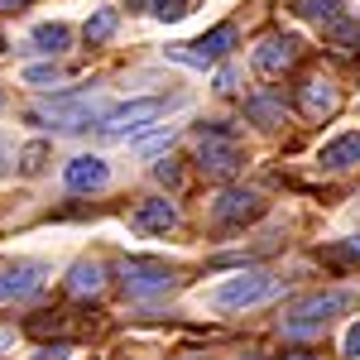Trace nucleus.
<instances>
[{"label": "nucleus", "mask_w": 360, "mask_h": 360, "mask_svg": "<svg viewBox=\"0 0 360 360\" xmlns=\"http://www.w3.org/2000/svg\"><path fill=\"white\" fill-rule=\"evenodd\" d=\"M303 15L317 20L322 29H332V25H346L351 20V5L346 0H303Z\"/></svg>", "instance_id": "16"}, {"label": "nucleus", "mask_w": 360, "mask_h": 360, "mask_svg": "<svg viewBox=\"0 0 360 360\" xmlns=\"http://www.w3.org/2000/svg\"><path fill=\"white\" fill-rule=\"evenodd\" d=\"M154 173H159V183H178V178H183L173 159H159V164H154Z\"/></svg>", "instance_id": "23"}, {"label": "nucleus", "mask_w": 360, "mask_h": 360, "mask_svg": "<svg viewBox=\"0 0 360 360\" xmlns=\"http://www.w3.org/2000/svg\"><path fill=\"white\" fill-rule=\"evenodd\" d=\"M317 164L327 168V173H346V168L360 164V135H336L332 144H322V154H317Z\"/></svg>", "instance_id": "13"}, {"label": "nucleus", "mask_w": 360, "mask_h": 360, "mask_svg": "<svg viewBox=\"0 0 360 360\" xmlns=\"http://www.w3.org/2000/svg\"><path fill=\"white\" fill-rule=\"evenodd\" d=\"M217 91H236V72H231V68H226L221 77H217Z\"/></svg>", "instance_id": "26"}, {"label": "nucleus", "mask_w": 360, "mask_h": 360, "mask_svg": "<svg viewBox=\"0 0 360 360\" xmlns=\"http://www.w3.org/2000/svg\"><path fill=\"white\" fill-rule=\"evenodd\" d=\"M245 115L255 120V125H269V130L288 125V111H283V101H278L274 91H259V96H250V101H245Z\"/></svg>", "instance_id": "15"}, {"label": "nucleus", "mask_w": 360, "mask_h": 360, "mask_svg": "<svg viewBox=\"0 0 360 360\" xmlns=\"http://www.w3.org/2000/svg\"><path fill=\"white\" fill-rule=\"evenodd\" d=\"M68 188L72 193H96V188H106L111 183V168H106V159H96V154H82V159H72L68 164Z\"/></svg>", "instance_id": "12"}, {"label": "nucleus", "mask_w": 360, "mask_h": 360, "mask_svg": "<svg viewBox=\"0 0 360 360\" xmlns=\"http://www.w3.org/2000/svg\"><path fill=\"white\" fill-rule=\"evenodd\" d=\"M173 144V125L168 130H154V135H144V139H135V154H159V149H168Z\"/></svg>", "instance_id": "20"}, {"label": "nucleus", "mask_w": 360, "mask_h": 360, "mask_svg": "<svg viewBox=\"0 0 360 360\" xmlns=\"http://www.w3.org/2000/svg\"><path fill=\"white\" fill-rule=\"evenodd\" d=\"M336 106H341V91L327 77H307L303 82V111L307 115H332Z\"/></svg>", "instance_id": "14"}, {"label": "nucleus", "mask_w": 360, "mask_h": 360, "mask_svg": "<svg viewBox=\"0 0 360 360\" xmlns=\"http://www.w3.org/2000/svg\"><path fill=\"white\" fill-rule=\"evenodd\" d=\"M120 283H125L130 298H159V293L173 288V274L159 259H125L120 264Z\"/></svg>", "instance_id": "4"}, {"label": "nucleus", "mask_w": 360, "mask_h": 360, "mask_svg": "<svg viewBox=\"0 0 360 360\" xmlns=\"http://www.w3.org/2000/svg\"><path fill=\"white\" fill-rule=\"evenodd\" d=\"M25 82H58V68H29Z\"/></svg>", "instance_id": "24"}, {"label": "nucleus", "mask_w": 360, "mask_h": 360, "mask_svg": "<svg viewBox=\"0 0 360 360\" xmlns=\"http://www.w3.org/2000/svg\"><path fill=\"white\" fill-rule=\"evenodd\" d=\"M25 5H34V0H0V15H15V10H25Z\"/></svg>", "instance_id": "27"}, {"label": "nucleus", "mask_w": 360, "mask_h": 360, "mask_svg": "<svg viewBox=\"0 0 360 360\" xmlns=\"http://www.w3.org/2000/svg\"><path fill=\"white\" fill-rule=\"evenodd\" d=\"M346 356H360V322L346 332Z\"/></svg>", "instance_id": "25"}, {"label": "nucleus", "mask_w": 360, "mask_h": 360, "mask_svg": "<svg viewBox=\"0 0 360 360\" xmlns=\"http://www.w3.org/2000/svg\"><path fill=\"white\" fill-rule=\"evenodd\" d=\"M346 307H351L346 293H312V298H303L283 322H288V332H317V327H327L336 312H346Z\"/></svg>", "instance_id": "5"}, {"label": "nucleus", "mask_w": 360, "mask_h": 360, "mask_svg": "<svg viewBox=\"0 0 360 360\" xmlns=\"http://www.w3.org/2000/svg\"><path fill=\"white\" fill-rule=\"evenodd\" d=\"M101 278H106V269H101L96 259H82V264H72V274H68V288H72L77 298H86V293H101Z\"/></svg>", "instance_id": "17"}, {"label": "nucleus", "mask_w": 360, "mask_h": 360, "mask_svg": "<svg viewBox=\"0 0 360 360\" xmlns=\"http://www.w3.org/2000/svg\"><path fill=\"white\" fill-rule=\"evenodd\" d=\"M5 346H10V336H5V332H0V351H5Z\"/></svg>", "instance_id": "29"}, {"label": "nucleus", "mask_w": 360, "mask_h": 360, "mask_svg": "<svg viewBox=\"0 0 360 360\" xmlns=\"http://www.w3.org/2000/svg\"><path fill=\"white\" fill-rule=\"evenodd\" d=\"M259 212H264V197L255 193V188H226V193L217 197V207H212L217 226H245V221H255Z\"/></svg>", "instance_id": "9"}, {"label": "nucleus", "mask_w": 360, "mask_h": 360, "mask_svg": "<svg viewBox=\"0 0 360 360\" xmlns=\"http://www.w3.org/2000/svg\"><path fill=\"white\" fill-rule=\"evenodd\" d=\"M236 49V29L231 25H217L212 34H202L197 44H178V49H168V53L178 58V63H188V68H212L217 58H226Z\"/></svg>", "instance_id": "7"}, {"label": "nucleus", "mask_w": 360, "mask_h": 360, "mask_svg": "<svg viewBox=\"0 0 360 360\" xmlns=\"http://www.w3.org/2000/svg\"><path fill=\"white\" fill-rule=\"evenodd\" d=\"M149 10H154L159 20H183V15H188V0H149Z\"/></svg>", "instance_id": "21"}, {"label": "nucleus", "mask_w": 360, "mask_h": 360, "mask_svg": "<svg viewBox=\"0 0 360 360\" xmlns=\"http://www.w3.org/2000/svg\"><path fill=\"white\" fill-rule=\"evenodd\" d=\"M44 288V269L39 264H5L0 269V307L20 303V298H34Z\"/></svg>", "instance_id": "10"}, {"label": "nucleus", "mask_w": 360, "mask_h": 360, "mask_svg": "<svg viewBox=\"0 0 360 360\" xmlns=\"http://www.w3.org/2000/svg\"><path fill=\"white\" fill-rule=\"evenodd\" d=\"M278 360H317V356H312V351H283Z\"/></svg>", "instance_id": "28"}, {"label": "nucleus", "mask_w": 360, "mask_h": 360, "mask_svg": "<svg viewBox=\"0 0 360 360\" xmlns=\"http://www.w3.org/2000/svg\"><path fill=\"white\" fill-rule=\"evenodd\" d=\"M115 25H120V15H115V10H96V15L82 25V39L96 49V44H106V39L115 34Z\"/></svg>", "instance_id": "18"}, {"label": "nucleus", "mask_w": 360, "mask_h": 360, "mask_svg": "<svg viewBox=\"0 0 360 360\" xmlns=\"http://www.w3.org/2000/svg\"><path fill=\"white\" fill-rule=\"evenodd\" d=\"M269 293H274V278L264 274V269H245V274H236V278H221V283L207 293V303L221 307V312H240V307L264 303Z\"/></svg>", "instance_id": "2"}, {"label": "nucleus", "mask_w": 360, "mask_h": 360, "mask_svg": "<svg viewBox=\"0 0 360 360\" xmlns=\"http://www.w3.org/2000/svg\"><path fill=\"white\" fill-rule=\"evenodd\" d=\"M34 44H39L44 53H63V49L72 44V29L68 25H39L34 29Z\"/></svg>", "instance_id": "19"}, {"label": "nucleus", "mask_w": 360, "mask_h": 360, "mask_svg": "<svg viewBox=\"0 0 360 360\" xmlns=\"http://www.w3.org/2000/svg\"><path fill=\"white\" fill-rule=\"evenodd\" d=\"M168 111L164 96H144V101H125V106H115V111H106L101 120H96V130L106 139H125L135 135V130H144L149 120H159V115Z\"/></svg>", "instance_id": "3"}, {"label": "nucleus", "mask_w": 360, "mask_h": 360, "mask_svg": "<svg viewBox=\"0 0 360 360\" xmlns=\"http://www.w3.org/2000/svg\"><path fill=\"white\" fill-rule=\"evenodd\" d=\"M44 159H49V149H44V144H29V149H25V173H39Z\"/></svg>", "instance_id": "22"}, {"label": "nucleus", "mask_w": 360, "mask_h": 360, "mask_svg": "<svg viewBox=\"0 0 360 360\" xmlns=\"http://www.w3.org/2000/svg\"><path fill=\"white\" fill-rule=\"evenodd\" d=\"M197 164L207 168V173H217V178H231L240 168V144H236V135L202 130V139H197Z\"/></svg>", "instance_id": "6"}, {"label": "nucleus", "mask_w": 360, "mask_h": 360, "mask_svg": "<svg viewBox=\"0 0 360 360\" xmlns=\"http://www.w3.org/2000/svg\"><path fill=\"white\" fill-rule=\"evenodd\" d=\"M0 53H5V34H0Z\"/></svg>", "instance_id": "30"}, {"label": "nucleus", "mask_w": 360, "mask_h": 360, "mask_svg": "<svg viewBox=\"0 0 360 360\" xmlns=\"http://www.w3.org/2000/svg\"><path fill=\"white\" fill-rule=\"evenodd\" d=\"M130 221H135L139 231H149V236H168V231L178 226V207H173L168 197H144Z\"/></svg>", "instance_id": "11"}, {"label": "nucleus", "mask_w": 360, "mask_h": 360, "mask_svg": "<svg viewBox=\"0 0 360 360\" xmlns=\"http://www.w3.org/2000/svg\"><path fill=\"white\" fill-rule=\"evenodd\" d=\"M29 120H34V125H53V130L77 135V130H91V125L101 120V96H91V91L53 96V101H39V106L29 111Z\"/></svg>", "instance_id": "1"}, {"label": "nucleus", "mask_w": 360, "mask_h": 360, "mask_svg": "<svg viewBox=\"0 0 360 360\" xmlns=\"http://www.w3.org/2000/svg\"><path fill=\"white\" fill-rule=\"evenodd\" d=\"M298 58H303V44H298L293 34H269V39L255 49V68H259L264 77H283Z\"/></svg>", "instance_id": "8"}]
</instances>
